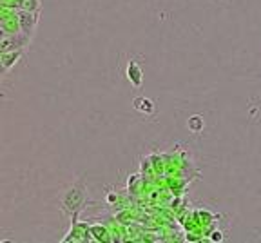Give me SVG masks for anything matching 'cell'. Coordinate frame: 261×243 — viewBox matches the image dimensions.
<instances>
[{
    "instance_id": "6da1fadb",
    "label": "cell",
    "mask_w": 261,
    "mask_h": 243,
    "mask_svg": "<svg viewBox=\"0 0 261 243\" xmlns=\"http://www.w3.org/2000/svg\"><path fill=\"white\" fill-rule=\"evenodd\" d=\"M62 211L69 216H78V212L84 209V205L87 203V189L84 180H78L76 183L65 190L64 196H62Z\"/></svg>"
},
{
    "instance_id": "7a4b0ae2",
    "label": "cell",
    "mask_w": 261,
    "mask_h": 243,
    "mask_svg": "<svg viewBox=\"0 0 261 243\" xmlns=\"http://www.w3.org/2000/svg\"><path fill=\"white\" fill-rule=\"evenodd\" d=\"M31 44V37L24 35V33H0V51H15V49H25Z\"/></svg>"
},
{
    "instance_id": "3957f363",
    "label": "cell",
    "mask_w": 261,
    "mask_h": 243,
    "mask_svg": "<svg viewBox=\"0 0 261 243\" xmlns=\"http://www.w3.org/2000/svg\"><path fill=\"white\" fill-rule=\"evenodd\" d=\"M18 20H20V31L33 38L40 20V11H29V9H18Z\"/></svg>"
},
{
    "instance_id": "277c9868",
    "label": "cell",
    "mask_w": 261,
    "mask_h": 243,
    "mask_svg": "<svg viewBox=\"0 0 261 243\" xmlns=\"http://www.w3.org/2000/svg\"><path fill=\"white\" fill-rule=\"evenodd\" d=\"M0 28H2V33H11V35H15V33H22L20 31V20H18V9L2 6Z\"/></svg>"
},
{
    "instance_id": "5b68a950",
    "label": "cell",
    "mask_w": 261,
    "mask_h": 243,
    "mask_svg": "<svg viewBox=\"0 0 261 243\" xmlns=\"http://www.w3.org/2000/svg\"><path fill=\"white\" fill-rule=\"evenodd\" d=\"M91 227H87L86 223L73 222V227L67 232L64 241H91Z\"/></svg>"
},
{
    "instance_id": "8992f818",
    "label": "cell",
    "mask_w": 261,
    "mask_h": 243,
    "mask_svg": "<svg viewBox=\"0 0 261 243\" xmlns=\"http://www.w3.org/2000/svg\"><path fill=\"white\" fill-rule=\"evenodd\" d=\"M25 49H15V51H6V53L0 55V65H2V73H8L9 69L15 67L18 64L22 57H24Z\"/></svg>"
},
{
    "instance_id": "52a82bcc",
    "label": "cell",
    "mask_w": 261,
    "mask_h": 243,
    "mask_svg": "<svg viewBox=\"0 0 261 243\" xmlns=\"http://www.w3.org/2000/svg\"><path fill=\"white\" fill-rule=\"evenodd\" d=\"M127 78H129L130 85H135V87L142 85L143 73H142V67L136 62H129V65H127Z\"/></svg>"
},
{
    "instance_id": "ba28073f",
    "label": "cell",
    "mask_w": 261,
    "mask_h": 243,
    "mask_svg": "<svg viewBox=\"0 0 261 243\" xmlns=\"http://www.w3.org/2000/svg\"><path fill=\"white\" fill-rule=\"evenodd\" d=\"M133 106H135L136 111H140V113H145V114H152V113H154V109H156L154 102H152L151 98H145V96L135 98Z\"/></svg>"
},
{
    "instance_id": "9c48e42d",
    "label": "cell",
    "mask_w": 261,
    "mask_h": 243,
    "mask_svg": "<svg viewBox=\"0 0 261 243\" xmlns=\"http://www.w3.org/2000/svg\"><path fill=\"white\" fill-rule=\"evenodd\" d=\"M91 236H93L94 241H107V236H109V232H107L106 227H102V225H91Z\"/></svg>"
},
{
    "instance_id": "30bf717a",
    "label": "cell",
    "mask_w": 261,
    "mask_h": 243,
    "mask_svg": "<svg viewBox=\"0 0 261 243\" xmlns=\"http://www.w3.org/2000/svg\"><path fill=\"white\" fill-rule=\"evenodd\" d=\"M187 126H189V129H191L192 133H200V131L203 129V126H205V124H203V118L198 116V114H194V116L189 118V124H187Z\"/></svg>"
},
{
    "instance_id": "8fae6325",
    "label": "cell",
    "mask_w": 261,
    "mask_h": 243,
    "mask_svg": "<svg viewBox=\"0 0 261 243\" xmlns=\"http://www.w3.org/2000/svg\"><path fill=\"white\" fill-rule=\"evenodd\" d=\"M212 239H214V241H216V239L220 241V239H221V232H214V234H212Z\"/></svg>"
}]
</instances>
